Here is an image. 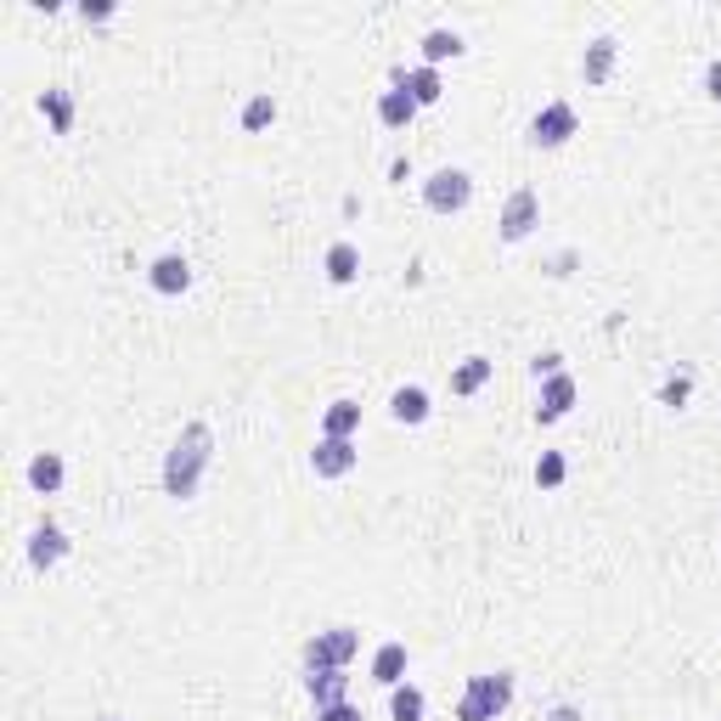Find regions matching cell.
Segmentation results:
<instances>
[{
    "label": "cell",
    "mask_w": 721,
    "mask_h": 721,
    "mask_svg": "<svg viewBox=\"0 0 721 721\" xmlns=\"http://www.w3.org/2000/svg\"><path fill=\"white\" fill-rule=\"evenodd\" d=\"M215 463V429L209 423H186L175 435V445L163 451V497L170 502H192L198 497V485Z\"/></svg>",
    "instance_id": "6da1fadb"
},
{
    "label": "cell",
    "mask_w": 721,
    "mask_h": 721,
    "mask_svg": "<svg viewBox=\"0 0 721 721\" xmlns=\"http://www.w3.org/2000/svg\"><path fill=\"white\" fill-rule=\"evenodd\" d=\"M361 653V632L355 626H327L305 643V671H344Z\"/></svg>",
    "instance_id": "7a4b0ae2"
},
{
    "label": "cell",
    "mask_w": 721,
    "mask_h": 721,
    "mask_svg": "<svg viewBox=\"0 0 721 721\" xmlns=\"http://www.w3.org/2000/svg\"><path fill=\"white\" fill-rule=\"evenodd\" d=\"M423 204H429L435 215H463L474 204V175L468 170H435L429 181H423Z\"/></svg>",
    "instance_id": "3957f363"
},
{
    "label": "cell",
    "mask_w": 721,
    "mask_h": 721,
    "mask_svg": "<svg viewBox=\"0 0 721 721\" xmlns=\"http://www.w3.org/2000/svg\"><path fill=\"white\" fill-rule=\"evenodd\" d=\"M541 225V192L536 186H518L513 198L502 204V220H497V232H502V243H524Z\"/></svg>",
    "instance_id": "277c9868"
},
{
    "label": "cell",
    "mask_w": 721,
    "mask_h": 721,
    "mask_svg": "<svg viewBox=\"0 0 721 721\" xmlns=\"http://www.w3.org/2000/svg\"><path fill=\"white\" fill-rule=\"evenodd\" d=\"M581 130V113L570 102H547L536 119H530V147H564Z\"/></svg>",
    "instance_id": "5b68a950"
},
{
    "label": "cell",
    "mask_w": 721,
    "mask_h": 721,
    "mask_svg": "<svg viewBox=\"0 0 721 721\" xmlns=\"http://www.w3.org/2000/svg\"><path fill=\"white\" fill-rule=\"evenodd\" d=\"M355 463H361V451H355V440H316V451H310V474L316 479H344V474H355Z\"/></svg>",
    "instance_id": "8992f818"
},
{
    "label": "cell",
    "mask_w": 721,
    "mask_h": 721,
    "mask_svg": "<svg viewBox=\"0 0 721 721\" xmlns=\"http://www.w3.org/2000/svg\"><path fill=\"white\" fill-rule=\"evenodd\" d=\"M581 401V383L570 378V372H552V378H541V406H536V423H559V417H570V406Z\"/></svg>",
    "instance_id": "52a82bcc"
},
{
    "label": "cell",
    "mask_w": 721,
    "mask_h": 721,
    "mask_svg": "<svg viewBox=\"0 0 721 721\" xmlns=\"http://www.w3.org/2000/svg\"><path fill=\"white\" fill-rule=\"evenodd\" d=\"M147 282H152V293H163V300H181V293L192 288L186 254H158L152 266H147Z\"/></svg>",
    "instance_id": "ba28073f"
},
{
    "label": "cell",
    "mask_w": 721,
    "mask_h": 721,
    "mask_svg": "<svg viewBox=\"0 0 721 721\" xmlns=\"http://www.w3.org/2000/svg\"><path fill=\"white\" fill-rule=\"evenodd\" d=\"M62 559H69V536H62V524L40 518L35 536H28V564H35V570H57Z\"/></svg>",
    "instance_id": "9c48e42d"
},
{
    "label": "cell",
    "mask_w": 721,
    "mask_h": 721,
    "mask_svg": "<svg viewBox=\"0 0 721 721\" xmlns=\"http://www.w3.org/2000/svg\"><path fill=\"white\" fill-rule=\"evenodd\" d=\"M429 389H423V383H401L395 389V395H389V417H395V423H406V429H417V423H429Z\"/></svg>",
    "instance_id": "30bf717a"
},
{
    "label": "cell",
    "mask_w": 721,
    "mask_h": 721,
    "mask_svg": "<svg viewBox=\"0 0 721 721\" xmlns=\"http://www.w3.org/2000/svg\"><path fill=\"white\" fill-rule=\"evenodd\" d=\"M614 57H620V40H614V35H598L592 46H586V57H581V80H586V85H609Z\"/></svg>",
    "instance_id": "8fae6325"
},
{
    "label": "cell",
    "mask_w": 721,
    "mask_h": 721,
    "mask_svg": "<svg viewBox=\"0 0 721 721\" xmlns=\"http://www.w3.org/2000/svg\"><path fill=\"white\" fill-rule=\"evenodd\" d=\"M490 372H497V361H485V355H468V361H456L451 367V395H479V389L490 383Z\"/></svg>",
    "instance_id": "7c38bea8"
},
{
    "label": "cell",
    "mask_w": 721,
    "mask_h": 721,
    "mask_svg": "<svg viewBox=\"0 0 721 721\" xmlns=\"http://www.w3.org/2000/svg\"><path fill=\"white\" fill-rule=\"evenodd\" d=\"M468 694H479L490 710H508L513 705V671H479V676H468Z\"/></svg>",
    "instance_id": "4fadbf2b"
},
{
    "label": "cell",
    "mask_w": 721,
    "mask_h": 721,
    "mask_svg": "<svg viewBox=\"0 0 721 721\" xmlns=\"http://www.w3.org/2000/svg\"><path fill=\"white\" fill-rule=\"evenodd\" d=\"M305 694H310L316 710L344 705V699H350V676H344V671H310V676H305Z\"/></svg>",
    "instance_id": "5bb4252c"
},
{
    "label": "cell",
    "mask_w": 721,
    "mask_h": 721,
    "mask_svg": "<svg viewBox=\"0 0 721 721\" xmlns=\"http://www.w3.org/2000/svg\"><path fill=\"white\" fill-rule=\"evenodd\" d=\"M417 108H435L440 96H445V80H440V69H429V62H417V69H406V85H401Z\"/></svg>",
    "instance_id": "9a60e30c"
},
{
    "label": "cell",
    "mask_w": 721,
    "mask_h": 721,
    "mask_svg": "<svg viewBox=\"0 0 721 721\" xmlns=\"http://www.w3.org/2000/svg\"><path fill=\"white\" fill-rule=\"evenodd\" d=\"M372 682L378 687H401L406 682V643H378V653H372Z\"/></svg>",
    "instance_id": "2e32d148"
},
{
    "label": "cell",
    "mask_w": 721,
    "mask_h": 721,
    "mask_svg": "<svg viewBox=\"0 0 721 721\" xmlns=\"http://www.w3.org/2000/svg\"><path fill=\"white\" fill-rule=\"evenodd\" d=\"M62 479H69V468H62V456L57 451H40V456H28V485L40 490V497H57Z\"/></svg>",
    "instance_id": "e0dca14e"
},
{
    "label": "cell",
    "mask_w": 721,
    "mask_h": 721,
    "mask_svg": "<svg viewBox=\"0 0 721 721\" xmlns=\"http://www.w3.org/2000/svg\"><path fill=\"white\" fill-rule=\"evenodd\" d=\"M321 266H327V282H333V288H350V282L361 277V248H355V243H333Z\"/></svg>",
    "instance_id": "ac0fdd59"
},
{
    "label": "cell",
    "mask_w": 721,
    "mask_h": 721,
    "mask_svg": "<svg viewBox=\"0 0 721 721\" xmlns=\"http://www.w3.org/2000/svg\"><path fill=\"white\" fill-rule=\"evenodd\" d=\"M321 435L327 440H355L361 435V406L355 401H333L321 412Z\"/></svg>",
    "instance_id": "d6986e66"
},
{
    "label": "cell",
    "mask_w": 721,
    "mask_h": 721,
    "mask_svg": "<svg viewBox=\"0 0 721 721\" xmlns=\"http://www.w3.org/2000/svg\"><path fill=\"white\" fill-rule=\"evenodd\" d=\"M463 51H468V46H463V35H456V28H429V35H423V62H429V69H440V62H456Z\"/></svg>",
    "instance_id": "ffe728a7"
},
{
    "label": "cell",
    "mask_w": 721,
    "mask_h": 721,
    "mask_svg": "<svg viewBox=\"0 0 721 721\" xmlns=\"http://www.w3.org/2000/svg\"><path fill=\"white\" fill-rule=\"evenodd\" d=\"M412 119H417V102H412V96H406L401 85L378 96V124H383V130H406Z\"/></svg>",
    "instance_id": "44dd1931"
},
{
    "label": "cell",
    "mask_w": 721,
    "mask_h": 721,
    "mask_svg": "<svg viewBox=\"0 0 721 721\" xmlns=\"http://www.w3.org/2000/svg\"><path fill=\"white\" fill-rule=\"evenodd\" d=\"M40 119L57 130V136H69V130H74V96L69 90H40Z\"/></svg>",
    "instance_id": "7402d4cb"
},
{
    "label": "cell",
    "mask_w": 721,
    "mask_h": 721,
    "mask_svg": "<svg viewBox=\"0 0 721 721\" xmlns=\"http://www.w3.org/2000/svg\"><path fill=\"white\" fill-rule=\"evenodd\" d=\"M423 710H429V699H423V687H412V682L389 687V721H423Z\"/></svg>",
    "instance_id": "603a6c76"
},
{
    "label": "cell",
    "mask_w": 721,
    "mask_h": 721,
    "mask_svg": "<svg viewBox=\"0 0 721 721\" xmlns=\"http://www.w3.org/2000/svg\"><path fill=\"white\" fill-rule=\"evenodd\" d=\"M277 124V96L271 90H254L248 102H243V130L248 136H259V130H271Z\"/></svg>",
    "instance_id": "cb8c5ba5"
},
{
    "label": "cell",
    "mask_w": 721,
    "mask_h": 721,
    "mask_svg": "<svg viewBox=\"0 0 721 721\" xmlns=\"http://www.w3.org/2000/svg\"><path fill=\"white\" fill-rule=\"evenodd\" d=\"M564 479H570L564 451H541V456H536V485H541V490H559Z\"/></svg>",
    "instance_id": "d4e9b609"
},
{
    "label": "cell",
    "mask_w": 721,
    "mask_h": 721,
    "mask_svg": "<svg viewBox=\"0 0 721 721\" xmlns=\"http://www.w3.org/2000/svg\"><path fill=\"white\" fill-rule=\"evenodd\" d=\"M456 721H497V710H490L479 694H468V687H463V699H456Z\"/></svg>",
    "instance_id": "484cf974"
},
{
    "label": "cell",
    "mask_w": 721,
    "mask_h": 721,
    "mask_svg": "<svg viewBox=\"0 0 721 721\" xmlns=\"http://www.w3.org/2000/svg\"><path fill=\"white\" fill-rule=\"evenodd\" d=\"M552 372H564V355H559V350H547V355H536V361H530V378H536V383H541V378H552Z\"/></svg>",
    "instance_id": "4316f807"
},
{
    "label": "cell",
    "mask_w": 721,
    "mask_h": 721,
    "mask_svg": "<svg viewBox=\"0 0 721 721\" xmlns=\"http://www.w3.org/2000/svg\"><path fill=\"white\" fill-rule=\"evenodd\" d=\"M316 721H361V710L344 699V705H327V710H316Z\"/></svg>",
    "instance_id": "83f0119b"
},
{
    "label": "cell",
    "mask_w": 721,
    "mask_h": 721,
    "mask_svg": "<svg viewBox=\"0 0 721 721\" xmlns=\"http://www.w3.org/2000/svg\"><path fill=\"white\" fill-rule=\"evenodd\" d=\"M687 389H694L687 378H671V383L660 389V401H665V406H682V401H687Z\"/></svg>",
    "instance_id": "f1b7e54d"
},
{
    "label": "cell",
    "mask_w": 721,
    "mask_h": 721,
    "mask_svg": "<svg viewBox=\"0 0 721 721\" xmlns=\"http://www.w3.org/2000/svg\"><path fill=\"white\" fill-rule=\"evenodd\" d=\"M80 17H85V23H108V17H113V7H108V0H85Z\"/></svg>",
    "instance_id": "f546056e"
},
{
    "label": "cell",
    "mask_w": 721,
    "mask_h": 721,
    "mask_svg": "<svg viewBox=\"0 0 721 721\" xmlns=\"http://www.w3.org/2000/svg\"><path fill=\"white\" fill-rule=\"evenodd\" d=\"M705 96H710V102H721V57L705 69Z\"/></svg>",
    "instance_id": "4dcf8cb0"
},
{
    "label": "cell",
    "mask_w": 721,
    "mask_h": 721,
    "mask_svg": "<svg viewBox=\"0 0 721 721\" xmlns=\"http://www.w3.org/2000/svg\"><path fill=\"white\" fill-rule=\"evenodd\" d=\"M547 721H586V716H581V710H575V705H559V710H552V716H547Z\"/></svg>",
    "instance_id": "1f68e13d"
},
{
    "label": "cell",
    "mask_w": 721,
    "mask_h": 721,
    "mask_svg": "<svg viewBox=\"0 0 721 721\" xmlns=\"http://www.w3.org/2000/svg\"><path fill=\"white\" fill-rule=\"evenodd\" d=\"M102 721H124V716H102Z\"/></svg>",
    "instance_id": "d6a6232c"
}]
</instances>
